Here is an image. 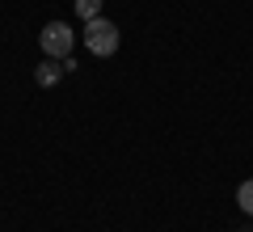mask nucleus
Instances as JSON below:
<instances>
[{"mask_svg": "<svg viewBox=\"0 0 253 232\" xmlns=\"http://www.w3.org/2000/svg\"><path fill=\"white\" fill-rule=\"evenodd\" d=\"M118 43H123V34H118L114 21H106V17L84 21V46H89L97 59H110V55L118 51Z\"/></svg>", "mask_w": 253, "mask_h": 232, "instance_id": "obj_1", "label": "nucleus"}, {"mask_svg": "<svg viewBox=\"0 0 253 232\" xmlns=\"http://www.w3.org/2000/svg\"><path fill=\"white\" fill-rule=\"evenodd\" d=\"M38 46L46 51V59H68L72 46H76V34L63 26V21H46L42 34H38Z\"/></svg>", "mask_w": 253, "mask_h": 232, "instance_id": "obj_2", "label": "nucleus"}, {"mask_svg": "<svg viewBox=\"0 0 253 232\" xmlns=\"http://www.w3.org/2000/svg\"><path fill=\"white\" fill-rule=\"evenodd\" d=\"M59 76H63V68H59V59H46V63H38V68H34V81L42 85V89H51V85L59 81Z\"/></svg>", "mask_w": 253, "mask_h": 232, "instance_id": "obj_3", "label": "nucleus"}, {"mask_svg": "<svg viewBox=\"0 0 253 232\" xmlns=\"http://www.w3.org/2000/svg\"><path fill=\"white\" fill-rule=\"evenodd\" d=\"M236 207H241L245 215H253V178L241 182V190H236Z\"/></svg>", "mask_w": 253, "mask_h": 232, "instance_id": "obj_4", "label": "nucleus"}, {"mask_svg": "<svg viewBox=\"0 0 253 232\" xmlns=\"http://www.w3.org/2000/svg\"><path fill=\"white\" fill-rule=\"evenodd\" d=\"M76 4V13H81L84 21H93V17H101V0H72Z\"/></svg>", "mask_w": 253, "mask_h": 232, "instance_id": "obj_5", "label": "nucleus"}]
</instances>
